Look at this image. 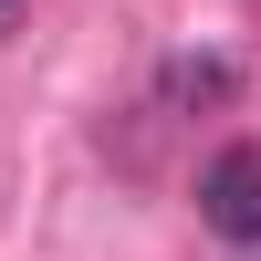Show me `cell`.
I'll use <instances>...</instances> for the list:
<instances>
[{"label": "cell", "mask_w": 261, "mask_h": 261, "mask_svg": "<svg viewBox=\"0 0 261 261\" xmlns=\"http://www.w3.org/2000/svg\"><path fill=\"white\" fill-rule=\"evenodd\" d=\"M11 21H21V0H0V32H11Z\"/></svg>", "instance_id": "3957f363"}, {"label": "cell", "mask_w": 261, "mask_h": 261, "mask_svg": "<svg viewBox=\"0 0 261 261\" xmlns=\"http://www.w3.org/2000/svg\"><path fill=\"white\" fill-rule=\"evenodd\" d=\"M188 94H230V63H167V105H188Z\"/></svg>", "instance_id": "7a4b0ae2"}, {"label": "cell", "mask_w": 261, "mask_h": 261, "mask_svg": "<svg viewBox=\"0 0 261 261\" xmlns=\"http://www.w3.org/2000/svg\"><path fill=\"white\" fill-rule=\"evenodd\" d=\"M199 220L220 241H261V146H220L199 167Z\"/></svg>", "instance_id": "6da1fadb"}]
</instances>
